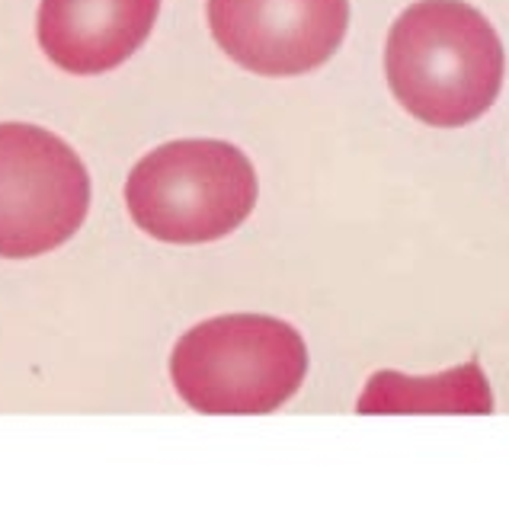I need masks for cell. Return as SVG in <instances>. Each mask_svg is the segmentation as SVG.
<instances>
[{
    "mask_svg": "<svg viewBox=\"0 0 509 512\" xmlns=\"http://www.w3.org/2000/svg\"><path fill=\"white\" fill-rule=\"evenodd\" d=\"M90 173L68 141L29 122H0V260H33L81 231Z\"/></svg>",
    "mask_w": 509,
    "mask_h": 512,
    "instance_id": "cell-4",
    "label": "cell"
},
{
    "mask_svg": "<svg viewBox=\"0 0 509 512\" xmlns=\"http://www.w3.org/2000/svg\"><path fill=\"white\" fill-rule=\"evenodd\" d=\"M359 413H490L493 394L477 362H465L442 375L407 378L401 372H375L356 404Z\"/></svg>",
    "mask_w": 509,
    "mask_h": 512,
    "instance_id": "cell-7",
    "label": "cell"
},
{
    "mask_svg": "<svg viewBox=\"0 0 509 512\" xmlns=\"http://www.w3.org/2000/svg\"><path fill=\"white\" fill-rule=\"evenodd\" d=\"M218 48L263 77H298L337 52L349 0H205Z\"/></svg>",
    "mask_w": 509,
    "mask_h": 512,
    "instance_id": "cell-5",
    "label": "cell"
},
{
    "mask_svg": "<svg viewBox=\"0 0 509 512\" xmlns=\"http://www.w3.org/2000/svg\"><path fill=\"white\" fill-rule=\"evenodd\" d=\"M260 196L257 170L231 141H167L132 167L125 205L164 244H212L247 221Z\"/></svg>",
    "mask_w": 509,
    "mask_h": 512,
    "instance_id": "cell-3",
    "label": "cell"
},
{
    "mask_svg": "<svg viewBox=\"0 0 509 512\" xmlns=\"http://www.w3.org/2000/svg\"><path fill=\"white\" fill-rule=\"evenodd\" d=\"M308 375V346L279 317L221 314L186 330L170 356L177 394L199 413H273Z\"/></svg>",
    "mask_w": 509,
    "mask_h": 512,
    "instance_id": "cell-2",
    "label": "cell"
},
{
    "mask_svg": "<svg viewBox=\"0 0 509 512\" xmlns=\"http://www.w3.org/2000/svg\"><path fill=\"white\" fill-rule=\"evenodd\" d=\"M161 13V0H42L36 39L55 68L93 77L119 68L141 45Z\"/></svg>",
    "mask_w": 509,
    "mask_h": 512,
    "instance_id": "cell-6",
    "label": "cell"
},
{
    "mask_svg": "<svg viewBox=\"0 0 509 512\" xmlns=\"http://www.w3.org/2000/svg\"><path fill=\"white\" fill-rule=\"evenodd\" d=\"M503 71L497 29L465 0H417L388 32V87L426 125L461 128L481 119L500 96Z\"/></svg>",
    "mask_w": 509,
    "mask_h": 512,
    "instance_id": "cell-1",
    "label": "cell"
}]
</instances>
